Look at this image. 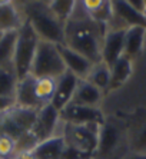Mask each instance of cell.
Returning <instances> with one entry per match:
<instances>
[{"label": "cell", "mask_w": 146, "mask_h": 159, "mask_svg": "<svg viewBox=\"0 0 146 159\" xmlns=\"http://www.w3.org/2000/svg\"><path fill=\"white\" fill-rule=\"evenodd\" d=\"M107 27L92 20L82 2H76L72 17L65 23V46L86 56L93 63L102 62V44Z\"/></svg>", "instance_id": "obj_1"}, {"label": "cell", "mask_w": 146, "mask_h": 159, "mask_svg": "<svg viewBox=\"0 0 146 159\" xmlns=\"http://www.w3.org/2000/svg\"><path fill=\"white\" fill-rule=\"evenodd\" d=\"M19 7L40 40L65 46V25L55 17L48 2H25Z\"/></svg>", "instance_id": "obj_2"}, {"label": "cell", "mask_w": 146, "mask_h": 159, "mask_svg": "<svg viewBox=\"0 0 146 159\" xmlns=\"http://www.w3.org/2000/svg\"><path fill=\"white\" fill-rule=\"evenodd\" d=\"M100 126L98 123L90 125H72L63 123L62 135L65 138L66 146L83 156L84 159H93L99 141Z\"/></svg>", "instance_id": "obj_3"}, {"label": "cell", "mask_w": 146, "mask_h": 159, "mask_svg": "<svg viewBox=\"0 0 146 159\" xmlns=\"http://www.w3.org/2000/svg\"><path fill=\"white\" fill-rule=\"evenodd\" d=\"M39 36L30 23L25 19L22 27L17 30V40H16L15 56H13V69L16 72L17 80L30 75L32 63L39 46Z\"/></svg>", "instance_id": "obj_4"}, {"label": "cell", "mask_w": 146, "mask_h": 159, "mask_svg": "<svg viewBox=\"0 0 146 159\" xmlns=\"http://www.w3.org/2000/svg\"><path fill=\"white\" fill-rule=\"evenodd\" d=\"M67 70L65 66L57 44L49 43V42L40 40L37 46L36 55L32 63L30 75L33 78H60Z\"/></svg>", "instance_id": "obj_5"}, {"label": "cell", "mask_w": 146, "mask_h": 159, "mask_svg": "<svg viewBox=\"0 0 146 159\" xmlns=\"http://www.w3.org/2000/svg\"><path fill=\"white\" fill-rule=\"evenodd\" d=\"M37 111L26 109L20 106H13L3 115H0V135L19 141L20 138L32 132Z\"/></svg>", "instance_id": "obj_6"}, {"label": "cell", "mask_w": 146, "mask_h": 159, "mask_svg": "<svg viewBox=\"0 0 146 159\" xmlns=\"http://www.w3.org/2000/svg\"><path fill=\"white\" fill-rule=\"evenodd\" d=\"M126 139L123 129L115 122L105 120L99 130V141L93 159H112L123 148Z\"/></svg>", "instance_id": "obj_7"}, {"label": "cell", "mask_w": 146, "mask_h": 159, "mask_svg": "<svg viewBox=\"0 0 146 159\" xmlns=\"http://www.w3.org/2000/svg\"><path fill=\"white\" fill-rule=\"evenodd\" d=\"M63 122L60 120V112L56 111L50 103L44 105L37 111V116L32 129V135L37 143L46 141L52 136L62 135Z\"/></svg>", "instance_id": "obj_8"}, {"label": "cell", "mask_w": 146, "mask_h": 159, "mask_svg": "<svg viewBox=\"0 0 146 159\" xmlns=\"http://www.w3.org/2000/svg\"><path fill=\"white\" fill-rule=\"evenodd\" d=\"M60 120L63 123H72V125H90V123L102 125L105 122V115L100 107L83 106L70 102L60 111Z\"/></svg>", "instance_id": "obj_9"}, {"label": "cell", "mask_w": 146, "mask_h": 159, "mask_svg": "<svg viewBox=\"0 0 146 159\" xmlns=\"http://www.w3.org/2000/svg\"><path fill=\"white\" fill-rule=\"evenodd\" d=\"M126 29H107L102 44V62L112 67L125 53Z\"/></svg>", "instance_id": "obj_10"}, {"label": "cell", "mask_w": 146, "mask_h": 159, "mask_svg": "<svg viewBox=\"0 0 146 159\" xmlns=\"http://www.w3.org/2000/svg\"><path fill=\"white\" fill-rule=\"evenodd\" d=\"M77 82L79 79L75 76L73 73H70L69 70H66L60 78L56 79V90L55 96L52 99L50 105L55 107L56 111H62L65 106L72 102L75 90L77 88Z\"/></svg>", "instance_id": "obj_11"}, {"label": "cell", "mask_w": 146, "mask_h": 159, "mask_svg": "<svg viewBox=\"0 0 146 159\" xmlns=\"http://www.w3.org/2000/svg\"><path fill=\"white\" fill-rule=\"evenodd\" d=\"M15 103L16 106L33 109V111H39L43 107V105L39 102L36 96V78H33L32 75H27L26 78L20 79L17 82L15 93Z\"/></svg>", "instance_id": "obj_12"}, {"label": "cell", "mask_w": 146, "mask_h": 159, "mask_svg": "<svg viewBox=\"0 0 146 159\" xmlns=\"http://www.w3.org/2000/svg\"><path fill=\"white\" fill-rule=\"evenodd\" d=\"M60 56H62L63 62H65L66 69L73 73L77 79H86L88 75L90 73L92 67L95 63L89 60L86 56L80 55V53L75 52L72 49H69L67 46H57Z\"/></svg>", "instance_id": "obj_13"}, {"label": "cell", "mask_w": 146, "mask_h": 159, "mask_svg": "<svg viewBox=\"0 0 146 159\" xmlns=\"http://www.w3.org/2000/svg\"><path fill=\"white\" fill-rule=\"evenodd\" d=\"M25 17L19 4L9 0H0V32H16L22 27Z\"/></svg>", "instance_id": "obj_14"}, {"label": "cell", "mask_w": 146, "mask_h": 159, "mask_svg": "<svg viewBox=\"0 0 146 159\" xmlns=\"http://www.w3.org/2000/svg\"><path fill=\"white\" fill-rule=\"evenodd\" d=\"M103 96H105V93L102 90H99L96 86H93L84 79H79L72 103L90 107H100L103 103Z\"/></svg>", "instance_id": "obj_15"}, {"label": "cell", "mask_w": 146, "mask_h": 159, "mask_svg": "<svg viewBox=\"0 0 146 159\" xmlns=\"http://www.w3.org/2000/svg\"><path fill=\"white\" fill-rule=\"evenodd\" d=\"M146 43V27L130 26L125 33V53L123 56L135 62L143 53Z\"/></svg>", "instance_id": "obj_16"}, {"label": "cell", "mask_w": 146, "mask_h": 159, "mask_svg": "<svg viewBox=\"0 0 146 159\" xmlns=\"http://www.w3.org/2000/svg\"><path fill=\"white\" fill-rule=\"evenodd\" d=\"M66 142L63 135H56L40 142L32 151L34 159H63Z\"/></svg>", "instance_id": "obj_17"}, {"label": "cell", "mask_w": 146, "mask_h": 159, "mask_svg": "<svg viewBox=\"0 0 146 159\" xmlns=\"http://www.w3.org/2000/svg\"><path fill=\"white\" fill-rule=\"evenodd\" d=\"M84 10L88 11V15L90 16L92 20H95L96 23H100L103 26L109 27L115 17L113 13V6L112 2H103V0H84L82 2Z\"/></svg>", "instance_id": "obj_18"}, {"label": "cell", "mask_w": 146, "mask_h": 159, "mask_svg": "<svg viewBox=\"0 0 146 159\" xmlns=\"http://www.w3.org/2000/svg\"><path fill=\"white\" fill-rule=\"evenodd\" d=\"M133 75V60H130L126 56H122L121 59L110 67V85L109 90L122 88L126 85V82Z\"/></svg>", "instance_id": "obj_19"}, {"label": "cell", "mask_w": 146, "mask_h": 159, "mask_svg": "<svg viewBox=\"0 0 146 159\" xmlns=\"http://www.w3.org/2000/svg\"><path fill=\"white\" fill-rule=\"evenodd\" d=\"M17 30L6 32L0 37V67H13V56H15Z\"/></svg>", "instance_id": "obj_20"}, {"label": "cell", "mask_w": 146, "mask_h": 159, "mask_svg": "<svg viewBox=\"0 0 146 159\" xmlns=\"http://www.w3.org/2000/svg\"><path fill=\"white\" fill-rule=\"evenodd\" d=\"M84 80H88L89 83H92L99 90H102L105 93L106 90H109V85H110V67L107 65H105L103 62L95 63L90 73L88 75V78Z\"/></svg>", "instance_id": "obj_21"}, {"label": "cell", "mask_w": 146, "mask_h": 159, "mask_svg": "<svg viewBox=\"0 0 146 159\" xmlns=\"http://www.w3.org/2000/svg\"><path fill=\"white\" fill-rule=\"evenodd\" d=\"M17 82L13 67H0V98L15 99Z\"/></svg>", "instance_id": "obj_22"}, {"label": "cell", "mask_w": 146, "mask_h": 159, "mask_svg": "<svg viewBox=\"0 0 146 159\" xmlns=\"http://www.w3.org/2000/svg\"><path fill=\"white\" fill-rule=\"evenodd\" d=\"M48 6L55 15V17L65 25L72 17L76 7V2L75 0H52V2H48Z\"/></svg>", "instance_id": "obj_23"}, {"label": "cell", "mask_w": 146, "mask_h": 159, "mask_svg": "<svg viewBox=\"0 0 146 159\" xmlns=\"http://www.w3.org/2000/svg\"><path fill=\"white\" fill-rule=\"evenodd\" d=\"M56 79L52 78H39L36 79V96L42 105H49L55 96Z\"/></svg>", "instance_id": "obj_24"}, {"label": "cell", "mask_w": 146, "mask_h": 159, "mask_svg": "<svg viewBox=\"0 0 146 159\" xmlns=\"http://www.w3.org/2000/svg\"><path fill=\"white\" fill-rule=\"evenodd\" d=\"M129 142L132 146L130 152L146 153V119H143L133 135H129Z\"/></svg>", "instance_id": "obj_25"}, {"label": "cell", "mask_w": 146, "mask_h": 159, "mask_svg": "<svg viewBox=\"0 0 146 159\" xmlns=\"http://www.w3.org/2000/svg\"><path fill=\"white\" fill-rule=\"evenodd\" d=\"M16 153V141L6 135H0V159H10Z\"/></svg>", "instance_id": "obj_26"}, {"label": "cell", "mask_w": 146, "mask_h": 159, "mask_svg": "<svg viewBox=\"0 0 146 159\" xmlns=\"http://www.w3.org/2000/svg\"><path fill=\"white\" fill-rule=\"evenodd\" d=\"M15 99H9V98H0V115H3L4 112H7L10 107L15 106Z\"/></svg>", "instance_id": "obj_27"}, {"label": "cell", "mask_w": 146, "mask_h": 159, "mask_svg": "<svg viewBox=\"0 0 146 159\" xmlns=\"http://www.w3.org/2000/svg\"><path fill=\"white\" fill-rule=\"evenodd\" d=\"M123 159H146V153H140V152H129Z\"/></svg>", "instance_id": "obj_28"}, {"label": "cell", "mask_w": 146, "mask_h": 159, "mask_svg": "<svg viewBox=\"0 0 146 159\" xmlns=\"http://www.w3.org/2000/svg\"><path fill=\"white\" fill-rule=\"evenodd\" d=\"M13 159H34V156H33L32 151H29V152H20V153H16V155L13 156Z\"/></svg>", "instance_id": "obj_29"}, {"label": "cell", "mask_w": 146, "mask_h": 159, "mask_svg": "<svg viewBox=\"0 0 146 159\" xmlns=\"http://www.w3.org/2000/svg\"><path fill=\"white\" fill-rule=\"evenodd\" d=\"M142 15H143V17H145V20H146V4H145V9H143V11H142Z\"/></svg>", "instance_id": "obj_30"}, {"label": "cell", "mask_w": 146, "mask_h": 159, "mask_svg": "<svg viewBox=\"0 0 146 159\" xmlns=\"http://www.w3.org/2000/svg\"><path fill=\"white\" fill-rule=\"evenodd\" d=\"M2 34H3V33H2V32H0V37H2Z\"/></svg>", "instance_id": "obj_31"}, {"label": "cell", "mask_w": 146, "mask_h": 159, "mask_svg": "<svg viewBox=\"0 0 146 159\" xmlns=\"http://www.w3.org/2000/svg\"><path fill=\"white\" fill-rule=\"evenodd\" d=\"M10 159H13V158H10Z\"/></svg>", "instance_id": "obj_32"}]
</instances>
